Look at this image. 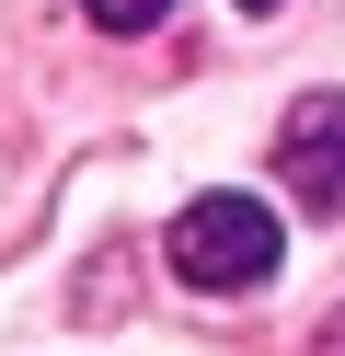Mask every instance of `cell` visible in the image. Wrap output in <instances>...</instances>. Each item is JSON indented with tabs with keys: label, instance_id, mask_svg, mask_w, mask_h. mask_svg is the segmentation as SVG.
I'll use <instances>...</instances> for the list:
<instances>
[{
	"label": "cell",
	"instance_id": "277c9868",
	"mask_svg": "<svg viewBox=\"0 0 345 356\" xmlns=\"http://www.w3.org/2000/svg\"><path fill=\"white\" fill-rule=\"evenodd\" d=\"M242 12H276V0H242Z\"/></svg>",
	"mask_w": 345,
	"mask_h": 356
},
{
	"label": "cell",
	"instance_id": "6da1fadb",
	"mask_svg": "<svg viewBox=\"0 0 345 356\" xmlns=\"http://www.w3.org/2000/svg\"><path fill=\"white\" fill-rule=\"evenodd\" d=\"M161 253H173V276L207 287V299H253V287L276 276L288 241H276V207H265V195H196V207L173 218Z\"/></svg>",
	"mask_w": 345,
	"mask_h": 356
},
{
	"label": "cell",
	"instance_id": "7a4b0ae2",
	"mask_svg": "<svg viewBox=\"0 0 345 356\" xmlns=\"http://www.w3.org/2000/svg\"><path fill=\"white\" fill-rule=\"evenodd\" d=\"M276 184L299 195V207L334 218L345 207V92H299L288 127H276Z\"/></svg>",
	"mask_w": 345,
	"mask_h": 356
},
{
	"label": "cell",
	"instance_id": "3957f363",
	"mask_svg": "<svg viewBox=\"0 0 345 356\" xmlns=\"http://www.w3.org/2000/svg\"><path fill=\"white\" fill-rule=\"evenodd\" d=\"M81 12H92V24H104V35H150L161 12H173V0H81Z\"/></svg>",
	"mask_w": 345,
	"mask_h": 356
}]
</instances>
